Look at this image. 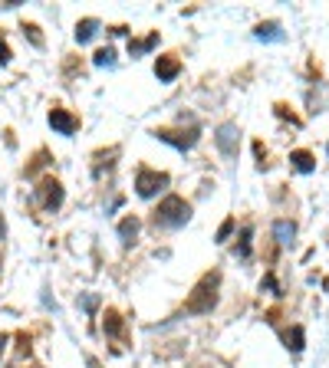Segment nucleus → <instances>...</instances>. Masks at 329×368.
I'll return each mask as SVG.
<instances>
[{
	"label": "nucleus",
	"mask_w": 329,
	"mask_h": 368,
	"mask_svg": "<svg viewBox=\"0 0 329 368\" xmlns=\"http://www.w3.org/2000/svg\"><path fill=\"white\" fill-rule=\"evenodd\" d=\"M37 201L43 204L47 211H56V207L63 204V184H60V181H53V178L40 181V188H37Z\"/></svg>",
	"instance_id": "nucleus-4"
},
{
	"label": "nucleus",
	"mask_w": 329,
	"mask_h": 368,
	"mask_svg": "<svg viewBox=\"0 0 329 368\" xmlns=\"http://www.w3.org/2000/svg\"><path fill=\"white\" fill-rule=\"evenodd\" d=\"M0 234H3V224H0Z\"/></svg>",
	"instance_id": "nucleus-23"
},
{
	"label": "nucleus",
	"mask_w": 329,
	"mask_h": 368,
	"mask_svg": "<svg viewBox=\"0 0 329 368\" xmlns=\"http://www.w3.org/2000/svg\"><path fill=\"white\" fill-rule=\"evenodd\" d=\"M251 234H253L251 227L241 230V243H237V254H241V256H251Z\"/></svg>",
	"instance_id": "nucleus-17"
},
{
	"label": "nucleus",
	"mask_w": 329,
	"mask_h": 368,
	"mask_svg": "<svg viewBox=\"0 0 329 368\" xmlns=\"http://www.w3.org/2000/svg\"><path fill=\"white\" fill-rule=\"evenodd\" d=\"M83 309H89V313H92V309H96V296H86V299H83Z\"/></svg>",
	"instance_id": "nucleus-21"
},
{
	"label": "nucleus",
	"mask_w": 329,
	"mask_h": 368,
	"mask_svg": "<svg viewBox=\"0 0 329 368\" xmlns=\"http://www.w3.org/2000/svg\"><path fill=\"white\" fill-rule=\"evenodd\" d=\"M214 141H217V148H221V155H228V158H234L237 155V125H221L217 128V135H214Z\"/></svg>",
	"instance_id": "nucleus-6"
},
{
	"label": "nucleus",
	"mask_w": 329,
	"mask_h": 368,
	"mask_svg": "<svg viewBox=\"0 0 329 368\" xmlns=\"http://www.w3.org/2000/svg\"><path fill=\"white\" fill-rule=\"evenodd\" d=\"M273 234H277V240H280V243H290V240H293V234H296V227H293L290 220H277V224H273Z\"/></svg>",
	"instance_id": "nucleus-13"
},
{
	"label": "nucleus",
	"mask_w": 329,
	"mask_h": 368,
	"mask_svg": "<svg viewBox=\"0 0 329 368\" xmlns=\"http://www.w3.org/2000/svg\"><path fill=\"white\" fill-rule=\"evenodd\" d=\"M139 217H126L122 224H119V237H122V243H132L135 237H139Z\"/></svg>",
	"instance_id": "nucleus-9"
},
{
	"label": "nucleus",
	"mask_w": 329,
	"mask_h": 368,
	"mask_svg": "<svg viewBox=\"0 0 329 368\" xmlns=\"http://www.w3.org/2000/svg\"><path fill=\"white\" fill-rule=\"evenodd\" d=\"M217 286H221V277L217 273H208L201 277V283L191 290V296L185 299V309H188L191 316H201V313H211L217 303Z\"/></svg>",
	"instance_id": "nucleus-1"
},
{
	"label": "nucleus",
	"mask_w": 329,
	"mask_h": 368,
	"mask_svg": "<svg viewBox=\"0 0 329 368\" xmlns=\"http://www.w3.org/2000/svg\"><path fill=\"white\" fill-rule=\"evenodd\" d=\"M50 125H53V132H60V135H73V132L79 128V122L66 112V109H53V112H50Z\"/></svg>",
	"instance_id": "nucleus-7"
},
{
	"label": "nucleus",
	"mask_w": 329,
	"mask_h": 368,
	"mask_svg": "<svg viewBox=\"0 0 329 368\" xmlns=\"http://www.w3.org/2000/svg\"><path fill=\"white\" fill-rule=\"evenodd\" d=\"M96 30H99V20H79L76 24V43H89V40L96 37Z\"/></svg>",
	"instance_id": "nucleus-11"
},
{
	"label": "nucleus",
	"mask_w": 329,
	"mask_h": 368,
	"mask_svg": "<svg viewBox=\"0 0 329 368\" xmlns=\"http://www.w3.org/2000/svg\"><path fill=\"white\" fill-rule=\"evenodd\" d=\"M178 73H181V63H178L175 56H158V60H155V76H158V82H171Z\"/></svg>",
	"instance_id": "nucleus-8"
},
{
	"label": "nucleus",
	"mask_w": 329,
	"mask_h": 368,
	"mask_svg": "<svg viewBox=\"0 0 329 368\" xmlns=\"http://www.w3.org/2000/svg\"><path fill=\"white\" fill-rule=\"evenodd\" d=\"M24 33L30 37V43H33V46H43V37H40V30H37L33 24H26V26H24Z\"/></svg>",
	"instance_id": "nucleus-19"
},
{
	"label": "nucleus",
	"mask_w": 329,
	"mask_h": 368,
	"mask_svg": "<svg viewBox=\"0 0 329 368\" xmlns=\"http://www.w3.org/2000/svg\"><path fill=\"white\" fill-rule=\"evenodd\" d=\"M230 230H234V220H224V224H221V230H217V240H228Z\"/></svg>",
	"instance_id": "nucleus-20"
},
{
	"label": "nucleus",
	"mask_w": 329,
	"mask_h": 368,
	"mask_svg": "<svg viewBox=\"0 0 329 368\" xmlns=\"http://www.w3.org/2000/svg\"><path fill=\"white\" fill-rule=\"evenodd\" d=\"M155 139H162V141H168V145L181 148V152H188V148L198 145L201 132H198V128H188V132H168V128H162V132H155Z\"/></svg>",
	"instance_id": "nucleus-5"
},
{
	"label": "nucleus",
	"mask_w": 329,
	"mask_h": 368,
	"mask_svg": "<svg viewBox=\"0 0 329 368\" xmlns=\"http://www.w3.org/2000/svg\"><path fill=\"white\" fill-rule=\"evenodd\" d=\"M191 217V204L185 198H178V194H168L162 204H158V211H155V224L158 227H168V230H178L185 227Z\"/></svg>",
	"instance_id": "nucleus-2"
},
{
	"label": "nucleus",
	"mask_w": 329,
	"mask_h": 368,
	"mask_svg": "<svg viewBox=\"0 0 329 368\" xmlns=\"http://www.w3.org/2000/svg\"><path fill=\"white\" fill-rule=\"evenodd\" d=\"M290 161H293V168H296V171H303V175H310V171L317 168V161H313V155H310V152H293Z\"/></svg>",
	"instance_id": "nucleus-12"
},
{
	"label": "nucleus",
	"mask_w": 329,
	"mask_h": 368,
	"mask_svg": "<svg viewBox=\"0 0 329 368\" xmlns=\"http://www.w3.org/2000/svg\"><path fill=\"white\" fill-rule=\"evenodd\" d=\"M287 342H290L293 352H300V349H303V329H300V326H293V332L287 335Z\"/></svg>",
	"instance_id": "nucleus-18"
},
{
	"label": "nucleus",
	"mask_w": 329,
	"mask_h": 368,
	"mask_svg": "<svg viewBox=\"0 0 329 368\" xmlns=\"http://www.w3.org/2000/svg\"><path fill=\"white\" fill-rule=\"evenodd\" d=\"M3 349H7V335H0V352H3Z\"/></svg>",
	"instance_id": "nucleus-22"
},
{
	"label": "nucleus",
	"mask_w": 329,
	"mask_h": 368,
	"mask_svg": "<svg viewBox=\"0 0 329 368\" xmlns=\"http://www.w3.org/2000/svg\"><path fill=\"white\" fill-rule=\"evenodd\" d=\"M155 43H158V37H145V40H139V43H128V53H132V56H139V53H145V50H152Z\"/></svg>",
	"instance_id": "nucleus-14"
},
{
	"label": "nucleus",
	"mask_w": 329,
	"mask_h": 368,
	"mask_svg": "<svg viewBox=\"0 0 329 368\" xmlns=\"http://www.w3.org/2000/svg\"><path fill=\"white\" fill-rule=\"evenodd\" d=\"M92 63H96V66H115V50H112V46L99 50L96 56H92Z\"/></svg>",
	"instance_id": "nucleus-15"
},
{
	"label": "nucleus",
	"mask_w": 329,
	"mask_h": 368,
	"mask_svg": "<svg viewBox=\"0 0 329 368\" xmlns=\"http://www.w3.org/2000/svg\"><path fill=\"white\" fill-rule=\"evenodd\" d=\"M168 188V175L162 171H149V168H142L139 178H135V191H139V198H155L158 191Z\"/></svg>",
	"instance_id": "nucleus-3"
},
{
	"label": "nucleus",
	"mask_w": 329,
	"mask_h": 368,
	"mask_svg": "<svg viewBox=\"0 0 329 368\" xmlns=\"http://www.w3.org/2000/svg\"><path fill=\"white\" fill-rule=\"evenodd\" d=\"M257 40H280V26L277 24H260L257 26Z\"/></svg>",
	"instance_id": "nucleus-16"
},
{
	"label": "nucleus",
	"mask_w": 329,
	"mask_h": 368,
	"mask_svg": "<svg viewBox=\"0 0 329 368\" xmlns=\"http://www.w3.org/2000/svg\"><path fill=\"white\" fill-rule=\"evenodd\" d=\"M102 329H106V335L119 339V335H122V316H119L115 309H106V322H102Z\"/></svg>",
	"instance_id": "nucleus-10"
}]
</instances>
